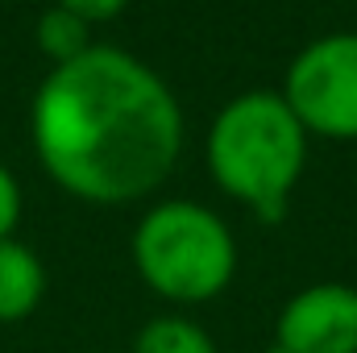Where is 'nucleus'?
I'll return each instance as SVG.
<instances>
[{"mask_svg": "<svg viewBox=\"0 0 357 353\" xmlns=\"http://www.w3.org/2000/svg\"><path fill=\"white\" fill-rule=\"evenodd\" d=\"M29 142L67 195L116 208L171 179L183 154V108L150 63L96 42L38 84Z\"/></svg>", "mask_w": 357, "mask_h": 353, "instance_id": "nucleus-1", "label": "nucleus"}, {"mask_svg": "<svg viewBox=\"0 0 357 353\" xmlns=\"http://www.w3.org/2000/svg\"><path fill=\"white\" fill-rule=\"evenodd\" d=\"M307 129L282 100V91H241L208 125L204 163L208 175L245 212L278 225L307 167Z\"/></svg>", "mask_w": 357, "mask_h": 353, "instance_id": "nucleus-2", "label": "nucleus"}, {"mask_svg": "<svg viewBox=\"0 0 357 353\" xmlns=\"http://www.w3.org/2000/svg\"><path fill=\"white\" fill-rule=\"evenodd\" d=\"M137 278L167 303L195 308L229 291L237 274V237L212 208L195 200H162L133 229Z\"/></svg>", "mask_w": 357, "mask_h": 353, "instance_id": "nucleus-3", "label": "nucleus"}, {"mask_svg": "<svg viewBox=\"0 0 357 353\" xmlns=\"http://www.w3.org/2000/svg\"><path fill=\"white\" fill-rule=\"evenodd\" d=\"M278 91L307 133L357 142V33L341 29L307 42L291 59Z\"/></svg>", "mask_w": 357, "mask_h": 353, "instance_id": "nucleus-4", "label": "nucleus"}, {"mask_svg": "<svg viewBox=\"0 0 357 353\" xmlns=\"http://www.w3.org/2000/svg\"><path fill=\"white\" fill-rule=\"evenodd\" d=\"M274 350L282 353H357V287L307 283L274 320Z\"/></svg>", "mask_w": 357, "mask_h": 353, "instance_id": "nucleus-5", "label": "nucleus"}, {"mask_svg": "<svg viewBox=\"0 0 357 353\" xmlns=\"http://www.w3.org/2000/svg\"><path fill=\"white\" fill-rule=\"evenodd\" d=\"M46 295V266L42 258L17 241L4 237L0 241V324H21L38 312Z\"/></svg>", "mask_w": 357, "mask_h": 353, "instance_id": "nucleus-6", "label": "nucleus"}, {"mask_svg": "<svg viewBox=\"0 0 357 353\" xmlns=\"http://www.w3.org/2000/svg\"><path fill=\"white\" fill-rule=\"evenodd\" d=\"M33 42H38V50L50 59V67H63V63L79 59L84 50L96 46L88 21L75 17V13H67V8H59V4L42 8V17H38V25H33Z\"/></svg>", "mask_w": 357, "mask_h": 353, "instance_id": "nucleus-7", "label": "nucleus"}, {"mask_svg": "<svg viewBox=\"0 0 357 353\" xmlns=\"http://www.w3.org/2000/svg\"><path fill=\"white\" fill-rule=\"evenodd\" d=\"M133 353H216V341L187 316H154L137 329Z\"/></svg>", "mask_w": 357, "mask_h": 353, "instance_id": "nucleus-8", "label": "nucleus"}, {"mask_svg": "<svg viewBox=\"0 0 357 353\" xmlns=\"http://www.w3.org/2000/svg\"><path fill=\"white\" fill-rule=\"evenodd\" d=\"M17 220H21V183H17V175L0 163V241L13 237Z\"/></svg>", "mask_w": 357, "mask_h": 353, "instance_id": "nucleus-9", "label": "nucleus"}, {"mask_svg": "<svg viewBox=\"0 0 357 353\" xmlns=\"http://www.w3.org/2000/svg\"><path fill=\"white\" fill-rule=\"evenodd\" d=\"M54 4L84 17L88 25H104V21H112V17H121L129 8V0H54Z\"/></svg>", "mask_w": 357, "mask_h": 353, "instance_id": "nucleus-10", "label": "nucleus"}, {"mask_svg": "<svg viewBox=\"0 0 357 353\" xmlns=\"http://www.w3.org/2000/svg\"><path fill=\"white\" fill-rule=\"evenodd\" d=\"M266 353H282V350H266Z\"/></svg>", "mask_w": 357, "mask_h": 353, "instance_id": "nucleus-11", "label": "nucleus"}, {"mask_svg": "<svg viewBox=\"0 0 357 353\" xmlns=\"http://www.w3.org/2000/svg\"><path fill=\"white\" fill-rule=\"evenodd\" d=\"M354 4H357V0H354Z\"/></svg>", "mask_w": 357, "mask_h": 353, "instance_id": "nucleus-12", "label": "nucleus"}]
</instances>
